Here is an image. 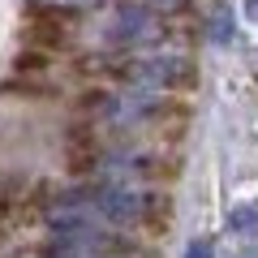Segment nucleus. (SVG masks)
Segmentation results:
<instances>
[{
  "instance_id": "3",
  "label": "nucleus",
  "mask_w": 258,
  "mask_h": 258,
  "mask_svg": "<svg viewBox=\"0 0 258 258\" xmlns=\"http://www.w3.org/2000/svg\"><path fill=\"white\" fill-rule=\"evenodd\" d=\"M228 30H232V26H228V13L220 9V18H215V39H228Z\"/></svg>"
},
{
  "instance_id": "4",
  "label": "nucleus",
  "mask_w": 258,
  "mask_h": 258,
  "mask_svg": "<svg viewBox=\"0 0 258 258\" xmlns=\"http://www.w3.org/2000/svg\"><path fill=\"white\" fill-rule=\"evenodd\" d=\"M245 13H249L254 22H258V0H245Z\"/></svg>"
},
{
  "instance_id": "1",
  "label": "nucleus",
  "mask_w": 258,
  "mask_h": 258,
  "mask_svg": "<svg viewBox=\"0 0 258 258\" xmlns=\"http://www.w3.org/2000/svg\"><path fill=\"white\" fill-rule=\"evenodd\" d=\"M232 228H237V232H254L258 228V211H254V207L237 211V215H232Z\"/></svg>"
},
{
  "instance_id": "2",
  "label": "nucleus",
  "mask_w": 258,
  "mask_h": 258,
  "mask_svg": "<svg viewBox=\"0 0 258 258\" xmlns=\"http://www.w3.org/2000/svg\"><path fill=\"white\" fill-rule=\"evenodd\" d=\"M185 258H215V249H211V241H194V245L185 249Z\"/></svg>"
}]
</instances>
